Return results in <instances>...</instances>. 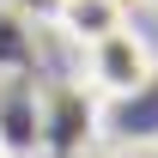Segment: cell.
I'll return each instance as SVG.
<instances>
[{
    "instance_id": "obj_1",
    "label": "cell",
    "mask_w": 158,
    "mask_h": 158,
    "mask_svg": "<svg viewBox=\"0 0 158 158\" xmlns=\"http://www.w3.org/2000/svg\"><path fill=\"white\" fill-rule=\"evenodd\" d=\"M85 79H91L98 98L128 103V98H140V91L158 79V55H152V43L140 37L134 24H122V31H110L103 43L85 49Z\"/></svg>"
},
{
    "instance_id": "obj_2",
    "label": "cell",
    "mask_w": 158,
    "mask_h": 158,
    "mask_svg": "<svg viewBox=\"0 0 158 158\" xmlns=\"http://www.w3.org/2000/svg\"><path fill=\"white\" fill-rule=\"evenodd\" d=\"M49 19L73 49H91V43H103L110 31L128 24V0H55Z\"/></svg>"
},
{
    "instance_id": "obj_3",
    "label": "cell",
    "mask_w": 158,
    "mask_h": 158,
    "mask_svg": "<svg viewBox=\"0 0 158 158\" xmlns=\"http://www.w3.org/2000/svg\"><path fill=\"white\" fill-rule=\"evenodd\" d=\"M0 158H12V152H6V146H0Z\"/></svg>"
}]
</instances>
